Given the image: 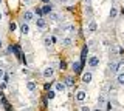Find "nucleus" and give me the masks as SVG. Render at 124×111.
<instances>
[{
	"label": "nucleus",
	"mask_w": 124,
	"mask_h": 111,
	"mask_svg": "<svg viewBox=\"0 0 124 111\" xmlns=\"http://www.w3.org/2000/svg\"><path fill=\"white\" fill-rule=\"evenodd\" d=\"M82 62H75V63H73L71 65V68H73V71H75V72H78V74H79V72H81V68H82Z\"/></svg>",
	"instance_id": "obj_7"
},
{
	"label": "nucleus",
	"mask_w": 124,
	"mask_h": 111,
	"mask_svg": "<svg viewBox=\"0 0 124 111\" xmlns=\"http://www.w3.org/2000/svg\"><path fill=\"white\" fill-rule=\"evenodd\" d=\"M22 33H23V34H28V33H30V26H28V23H26V22H23V25H22Z\"/></svg>",
	"instance_id": "obj_15"
},
{
	"label": "nucleus",
	"mask_w": 124,
	"mask_h": 111,
	"mask_svg": "<svg viewBox=\"0 0 124 111\" xmlns=\"http://www.w3.org/2000/svg\"><path fill=\"white\" fill-rule=\"evenodd\" d=\"M98 63H99V57H96V56H92L90 59H88V65H90L92 68L98 66Z\"/></svg>",
	"instance_id": "obj_5"
},
{
	"label": "nucleus",
	"mask_w": 124,
	"mask_h": 111,
	"mask_svg": "<svg viewBox=\"0 0 124 111\" xmlns=\"http://www.w3.org/2000/svg\"><path fill=\"white\" fill-rule=\"evenodd\" d=\"M116 80H118L119 85H124V72H119V74L116 76Z\"/></svg>",
	"instance_id": "obj_13"
},
{
	"label": "nucleus",
	"mask_w": 124,
	"mask_h": 111,
	"mask_svg": "<svg viewBox=\"0 0 124 111\" xmlns=\"http://www.w3.org/2000/svg\"><path fill=\"white\" fill-rule=\"evenodd\" d=\"M65 83H67L68 86H73V85H75V79H73L71 76H67V79H65Z\"/></svg>",
	"instance_id": "obj_12"
},
{
	"label": "nucleus",
	"mask_w": 124,
	"mask_h": 111,
	"mask_svg": "<svg viewBox=\"0 0 124 111\" xmlns=\"http://www.w3.org/2000/svg\"><path fill=\"white\" fill-rule=\"evenodd\" d=\"M88 29H90L92 33H95L96 29H98V25H96V22H90V25H88Z\"/></svg>",
	"instance_id": "obj_14"
},
{
	"label": "nucleus",
	"mask_w": 124,
	"mask_h": 111,
	"mask_svg": "<svg viewBox=\"0 0 124 111\" xmlns=\"http://www.w3.org/2000/svg\"><path fill=\"white\" fill-rule=\"evenodd\" d=\"M87 52H88V48L87 46H84V49H82V52H81V62H85V57H87Z\"/></svg>",
	"instance_id": "obj_11"
},
{
	"label": "nucleus",
	"mask_w": 124,
	"mask_h": 111,
	"mask_svg": "<svg viewBox=\"0 0 124 111\" xmlns=\"http://www.w3.org/2000/svg\"><path fill=\"white\" fill-rule=\"evenodd\" d=\"M48 16H50V20H53V22H57V20H59V16H57V14H54V13H50Z\"/></svg>",
	"instance_id": "obj_17"
},
{
	"label": "nucleus",
	"mask_w": 124,
	"mask_h": 111,
	"mask_svg": "<svg viewBox=\"0 0 124 111\" xmlns=\"http://www.w3.org/2000/svg\"><path fill=\"white\" fill-rule=\"evenodd\" d=\"M26 88H28L30 91H34V90H36V83H34V82H28V83H26Z\"/></svg>",
	"instance_id": "obj_18"
},
{
	"label": "nucleus",
	"mask_w": 124,
	"mask_h": 111,
	"mask_svg": "<svg viewBox=\"0 0 124 111\" xmlns=\"http://www.w3.org/2000/svg\"><path fill=\"white\" fill-rule=\"evenodd\" d=\"M62 45H64V46H70V45H71V39H68V37L62 40Z\"/></svg>",
	"instance_id": "obj_21"
},
{
	"label": "nucleus",
	"mask_w": 124,
	"mask_h": 111,
	"mask_svg": "<svg viewBox=\"0 0 124 111\" xmlns=\"http://www.w3.org/2000/svg\"><path fill=\"white\" fill-rule=\"evenodd\" d=\"M0 3H2V0H0Z\"/></svg>",
	"instance_id": "obj_31"
},
{
	"label": "nucleus",
	"mask_w": 124,
	"mask_h": 111,
	"mask_svg": "<svg viewBox=\"0 0 124 111\" xmlns=\"http://www.w3.org/2000/svg\"><path fill=\"white\" fill-rule=\"evenodd\" d=\"M3 74H5V71H3V70H2V68H0V79H2V77H3Z\"/></svg>",
	"instance_id": "obj_27"
},
{
	"label": "nucleus",
	"mask_w": 124,
	"mask_h": 111,
	"mask_svg": "<svg viewBox=\"0 0 124 111\" xmlns=\"http://www.w3.org/2000/svg\"><path fill=\"white\" fill-rule=\"evenodd\" d=\"M16 29H17V23H16V22H11V23H9V31L14 33Z\"/></svg>",
	"instance_id": "obj_20"
},
{
	"label": "nucleus",
	"mask_w": 124,
	"mask_h": 111,
	"mask_svg": "<svg viewBox=\"0 0 124 111\" xmlns=\"http://www.w3.org/2000/svg\"><path fill=\"white\" fill-rule=\"evenodd\" d=\"M59 68H61V70H65V68H67V65H65L64 62H62V63L59 65Z\"/></svg>",
	"instance_id": "obj_26"
},
{
	"label": "nucleus",
	"mask_w": 124,
	"mask_h": 111,
	"mask_svg": "<svg viewBox=\"0 0 124 111\" xmlns=\"http://www.w3.org/2000/svg\"><path fill=\"white\" fill-rule=\"evenodd\" d=\"M82 82L84 83H90L92 82V72L90 71H87V72H84V74H82Z\"/></svg>",
	"instance_id": "obj_6"
},
{
	"label": "nucleus",
	"mask_w": 124,
	"mask_h": 111,
	"mask_svg": "<svg viewBox=\"0 0 124 111\" xmlns=\"http://www.w3.org/2000/svg\"><path fill=\"white\" fill-rule=\"evenodd\" d=\"M2 17H3V16H2V13H0V22H2Z\"/></svg>",
	"instance_id": "obj_29"
},
{
	"label": "nucleus",
	"mask_w": 124,
	"mask_h": 111,
	"mask_svg": "<svg viewBox=\"0 0 124 111\" xmlns=\"http://www.w3.org/2000/svg\"><path fill=\"white\" fill-rule=\"evenodd\" d=\"M3 80L8 82V80H9V74H6V72H5V74H3Z\"/></svg>",
	"instance_id": "obj_25"
},
{
	"label": "nucleus",
	"mask_w": 124,
	"mask_h": 111,
	"mask_svg": "<svg viewBox=\"0 0 124 111\" xmlns=\"http://www.w3.org/2000/svg\"><path fill=\"white\" fill-rule=\"evenodd\" d=\"M36 14H37L39 17H44V13H42V9H40V8H37V9H36Z\"/></svg>",
	"instance_id": "obj_23"
},
{
	"label": "nucleus",
	"mask_w": 124,
	"mask_h": 111,
	"mask_svg": "<svg viewBox=\"0 0 124 111\" xmlns=\"http://www.w3.org/2000/svg\"><path fill=\"white\" fill-rule=\"evenodd\" d=\"M44 77H46V79H51L53 76H54V68H51V66H46L45 70H44Z\"/></svg>",
	"instance_id": "obj_1"
},
{
	"label": "nucleus",
	"mask_w": 124,
	"mask_h": 111,
	"mask_svg": "<svg viewBox=\"0 0 124 111\" xmlns=\"http://www.w3.org/2000/svg\"><path fill=\"white\" fill-rule=\"evenodd\" d=\"M87 2H92V0H87Z\"/></svg>",
	"instance_id": "obj_30"
},
{
	"label": "nucleus",
	"mask_w": 124,
	"mask_h": 111,
	"mask_svg": "<svg viewBox=\"0 0 124 111\" xmlns=\"http://www.w3.org/2000/svg\"><path fill=\"white\" fill-rule=\"evenodd\" d=\"M33 19H34V14L31 13V11H26V13L23 14V20L25 22H30V20H33Z\"/></svg>",
	"instance_id": "obj_8"
},
{
	"label": "nucleus",
	"mask_w": 124,
	"mask_h": 111,
	"mask_svg": "<svg viewBox=\"0 0 124 111\" xmlns=\"http://www.w3.org/2000/svg\"><path fill=\"white\" fill-rule=\"evenodd\" d=\"M44 42H45V45H46V46H50V45L56 43V42H57V39H56V36H46Z\"/></svg>",
	"instance_id": "obj_4"
},
{
	"label": "nucleus",
	"mask_w": 124,
	"mask_h": 111,
	"mask_svg": "<svg viewBox=\"0 0 124 111\" xmlns=\"http://www.w3.org/2000/svg\"><path fill=\"white\" fill-rule=\"evenodd\" d=\"M119 66H121V62H115V63L110 65V70H112V71H118Z\"/></svg>",
	"instance_id": "obj_16"
},
{
	"label": "nucleus",
	"mask_w": 124,
	"mask_h": 111,
	"mask_svg": "<svg viewBox=\"0 0 124 111\" xmlns=\"http://www.w3.org/2000/svg\"><path fill=\"white\" fill-rule=\"evenodd\" d=\"M5 88H6V82H5V80H3V82L0 83V90H5Z\"/></svg>",
	"instance_id": "obj_24"
},
{
	"label": "nucleus",
	"mask_w": 124,
	"mask_h": 111,
	"mask_svg": "<svg viewBox=\"0 0 124 111\" xmlns=\"http://www.w3.org/2000/svg\"><path fill=\"white\" fill-rule=\"evenodd\" d=\"M46 96H48V99H54V96H56V93H54L53 90H48V93H46Z\"/></svg>",
	"instance_id": "obj_22"
},
{
	"label": "nucleus",
	"mask_w": 124,
	"mask_h": 111,
	"mask_svg": "<svg viewBox=\"0 0 124 111\" xmlns=\"http://www.w3.org/2000/svg\"><path fill=\"white\" fill-rule=\"evenodd\" d=\"M54 90L59 91V93H64V91L67 90V83H64V82H56V85H54Z\"/></svg>",
	"instance_id": "obj_3"
},
{
	"label": "nucleus",
	"mask_w": 124,
	"mask_h": 111,
	"mask_svg": "<svg viewBox=\"0 0 124 111\" xmlns=\"http://www.w3.org/2000/svg\"><path fill=\"white\" fill-rule=\"evenodd\" d=\"M76 100L78 102H84L85 100V93L84 91H78L76 93Z\"/></svg>",
	"instance_id": "obj_9"
},
{
	"label": "nucleus",
	"mask_w": 124,
	"mask_h": 111,
	"mask_svg": "<svg viewBox=\"0 0 124 111\" xmlns=\"http://www.w3.org/2000/svg\"><path fill=\"white\" fill-rule=\"evenodd\" d=\"M40 2L44 3V5H48V3H50V0H40Z\"/></svg>",
	"instance_id": "obj_28"
},
{
	"label": "nucleus",
	"mask_w": 124,
	"mask_h": 111,
	"mask_svg": "<svg viewBox=\"0 0 124 111\" xmlns=\"http://www.w3.org/2000/svg\"><path fill=\"white\" fill-rule=\"evenodd\" d=\"M36 26H37L39 29H45L46 28V20H45L44 17H39L37 20H36Z\"/></svg>",
	"instance_id": "obj_2"
},
{
	"label": "nucleus",
	"mask_w": 124,
	"mask_h": 111,
	"mask_svg": "<svg viewBox=\"0 0 124 111\" xmlns=\"http://www.w3.org/2000/svg\"><path fill=\"white\" fill-rule=\"evenodd\" d=\"M42 13H44V16H48V14L51 13V5H50V3H48V5H45L44 8H42Z\"/></svg>",
	"instance_id": "obj_10"
},
{
	"label": "nucleus",
	"mask_w": 124,
	"mask_h": 111,
	"mask_svg": "<svg viewBox=\"0 0 124 111\" xmlns=\"http://www.w3.org/2000/svg\"><path fill=\"white\" fill-rule=\"evenodd\" d=\"M116 16H118V9H116L115 6H113V8L110 9V17H112V19H115Z\"/></svg>",
	"instance_id": "obj_19"
}]
</instances>
